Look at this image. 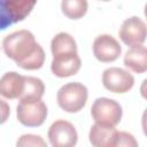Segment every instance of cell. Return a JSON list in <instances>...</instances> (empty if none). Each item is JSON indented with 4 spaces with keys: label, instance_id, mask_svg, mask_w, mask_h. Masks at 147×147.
<instances>
[{
    "label": "cell",
    "instance_id": "6da1fadb",
    "mask_svg": "<svg viewBox=\"0 0 147 147\" xmlns=\"http://www.w3.org/2000/svg\"><path fill=\"white\" fill-rule=\"evenodd\" d=\"M5 54L25 70L40 69L45 62L42 47L36 41L32 32L18 30L8 34L2 41Z\"/></svg>",
    "mask_w": 147,
    "mask_h": 147
},
{
    "label": "cell",
    "instance_id": "7a4b0ae2",
    "mask_svg": "<svg viewBox=\"0 0 147 147\" xmlns=\"http://www.w3.org/2000/svg\"><path fill=\"white\" fill-rule=\"evenodd\" d=\"M36 3L37 0H0V30L26 18Z\"/></svg>",
    "mask_w": 147,
    "mask_h": 147
},
{
    "label": "cell",
    "instance_id": "3957f363",
    "mask_svg": "<svg viewBox=\"0 0 147 147\" xmlns=\"http://www.w3.org/2000/svg\"><path fill=\"white\" fill-rule=\"evenodd\" d=\"M88 92L82 83H68L63 85L56 95L59 106L67 113H78L86 105Z\"/></svg>",
    "mask_w": 147,
    "mask_h": 147
},
{
    "label": "cell",
    "instance_id": "277c9868",
    "mask_svg": "<svg viewBox=\"0 0 147 147\" xmlns=\"http://www.w3.org/2000/svg\"><path fill=\"white\" fill-rule=\"evenodd\" d=\"M122 107L121 105L108 98L96 99L91 108V115L95 123L109 126H116L122 118Z\"/></svg>",
    "mask_w": 147,
    "mask_h": 147
},
{
    "label": "cell",
    "instance_id": "5b68a950",
    "mask_svg": "<svg viewBox=\"0 0 147 147\" xmlns=\"http://www.w3.org/2000/svg\"><path fill=\"white\" fill-rule=\"evenodd\" d=\"M16 115L18 122L25 126H40L46 119L47 107L41 99L21 100L16 108Z\"/></svg>",
    "mask_w": 147,
    "mask_h": 147
},
{
    "label": "cell",
    "instance_id": "8992f818",
    "mask_svg": "<svg viewBox=\"0 0 147 147\" xmlns=\"http://www.w3.org/2000/svg\"><path fill=\"white\" fill-rule=\"evenodd\" d=\"M102 84L113 93H126L133 87L134 78L129 71L111 67L103 71Z\"/></svg>",
    "mask_w": 147,
    "mask_h": 147
},
{
    "label": "cell",
    "instance_id": "52a82bcc",
    "mask_svg": "<svg viewBox=\"0 0 147 147\" xmlns=\"http://www.w3.org/2000/svg\"><path fill=\"white\" fill-rule=\"evenodd\" d=\"M48 139L53 147H72L77 144L78 134L71 123L59 119L49 126Z\"/></svg>",
    "mask_w": 147,
    "mask_h": 147
},
{
    "label": "cell",
    "instance_id": "ba28073f",
    "mask_svg": "<svg viewBox=\"0 0 147 147\" xmlns=\"http://www.w3.org/2000/svg\"><path fill=\"white\" fill-rule=\"evenodd\" d=\"M118 34L121 40L130 47L142 45L146 40V24L140 17L132 16L123 22Z\"/></svg>",
    "mask_w": 147,
    "mask_h": 147
},
{
    "label": "cell",
    "instance_id": "9c48e42d",
    "mask_svg": "<svg viewBox=\"0 0 147 147\" xmlns=\"http://www.w3.org/2000/svg\"><path fill=\"white\" fill-rule=\"evenodd\" d=\"M118 41L110 34H100L93 41V54L100 62H114L121 55Z\"/></svg>",
    "mask_w": 147,
    "mask_h": 147
},
{
    "label": "cell",
    "instance_id": "30bf717a",
    "mask_svg": "<svg viewBox=\"0 0 147 147\" xmlns=\"http://www.w3.org/2000/svg\"><path fill=\"white\" fill-rule=\"evenodd\" d=\"M24 88V76L15 71L5 74L0 78V95L6 99H18Z\"/></svg>",
    "mask_w": 147,
    "mask_h": 147
},
{
    "label": "cell",
    "instance_id": "8fae6325",
    "mask_svg": "<svg viewBox=\"0 0 147 147\" xmlns=\"http://www.w3.org/2000/svg\"><path fill=\"white\" fill-rule=\"evenodd\" d=\"M51 51L53 59L70 57L77 55V44L74 37H71L69 33L60 32L52 39Z\"/></svg>",
    "mask_w": 147,
    "mask_h": 147
},
{
    "label": "cell",
    "instance_id": "7c38bea8",
    "mask_svg": "<svg viewBox=\"0 0 147 147\" xmlns=\"http://www.w3.org/2000/svg\"><path fill=\"white\" fill-rule=\"evenodd\" d=\"M117 130L115 126L95 123L90 130V142L95 147H115Z\"/></svg>",
    "mask_w": 147,
    "mask_h": 147
},
{
    "label": "cell",
    "instance_id": "4fadbf2b",
    "mask_svg": "<svg viewBox=\"0 0 147 147\" xmlns=\"http://www.w3.org/2000/svg\"><path fill=\"white\" fill-rule=\"evenodd\" d=\"M124 64L137 74H144L147 70V49L145 46H133L124 55Z\"/></svg>",
    "mask_w": 147,
    "mask_h": 147
},
{
    "label": "cell",
    "instance_id": "5bb4252c",
    "mask_svg": "<svg viewBox=\"0 0 147 147\" xmlns=\"http://www.w3.org/2000/svg\"><path fill=\"white\" fill-rule=\"evenodd\" d=\"M80 65H82V61L77 54L70 57L53 59L51 64V70L55 76L60 78H64L76 75L79 71Z\"/></svg>",
    "mask_w": 147,
    "mask_h": 147
},
{
    "label": "cell",
    "instance_id": "9a60e30c",
    "mask_svg": "<svg viewBox=\"0 0 147 147\" xmlns=\"http://www.w3.org/2000/svg\"><path fill=\"white\" fill-rule=\"evenodd\" d=\"M45 92V85L41 79L32 76H24V88L18 98L21 100H38L41 99Z\"/></svg>",
    "mask_w": 147,
    "mask_h": 147
},
{
    "label": "cell",
    "instance_id": "2e32d148",
    "mask_svg": "<svg viewBox=\"0 0 147 147\" xmlns=\"http://www.w3.org/2000/svg\"><path fill=\"white\" fill-rule=\"evenodd\" d=\"M88 8L87 0H62V13L70 20L82 18Z\"/></svg>",
    "mask_w": 147,
    "mask_h": 147
},
{
    "label": "cell",
    "instance_id": "e0dca14e",
    "mask_svg": "<svg viewBox=\"0 0 147 147\" xmlns=\"http://www.w3.org/2000/svg\"><path fill=\"white\" fill-rule=\"evenodd\" d=\"M17 146H33V147H46L47 144L46 141L42 140V138L40 136H36V134H24L22 136L17 142Z\"/></svg>",
    "mask_w": 147,
    "mask_h": 147
},
{
    "label": "cell",
    "instance_id": "ac0fdd59",
    "mask_svg": "<svg viewBox=\"0 0 147 147\" xmlns=\"http://www.w3.org/2000/svg\"><path fill=\"white\" fill-rule=\"evenodd\" d=\"M115 146H127V147H137L138 142L134 137L127 132H118L115 140Z\"/></svg>",
    "mask_w": 147,
    "mask_h": 147
},
{
    "label": "cell",
    "instance_id": "d6986e66",
    "mask_svg": "<svg viewBox=\"0 0 147 147\" xmlns=\"http://www.w3.org/2000/svg\"><path fill=\"white\" fill-rule=\"evenodd\" d=\"M9 115H10L9 105L5 100L0 99V124H3L5 122H7Z\"/></svg>",
    "mask_w": 147,
    "mask_h": 147
},
{
    "label": "cell",
    "instance_id": "ffe728a7",
    "mask_svg": "<svg viewBox=\"0 0 147 147\" xmlns=\"http://www.w3.org/2000/svg\"><path fill=\"white\" fill-rule=\"evenodd\" d=\"M99 1H105V2H107V1H110V0H99Z\"/></svg>",
    "mask_w": 147,
    "mask_h": 147
}]
</instances>
